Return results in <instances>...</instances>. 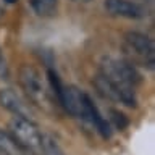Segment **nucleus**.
Instances as JSON below:
<instances>
[{"label":"nucleus","instance_id":"2eb2a0df","mask_svg":"<svg viewBox=\"0 0 155 155\" xmlns=\"http://www.w3.org/2000/svg\"><path fill=\"white\" fill-rule=\"evenodd\" d=\"M7 2H8V3H15L16 0H7Z\"/></svg>","mask_w":155,"mask_h":155},{"label":"nucleus","instance_id":"f257e3e1","mask_svg":"<svg viewBox=\"0 0 155 155\" xmlns=\"http://www.w3.org/2000/svg\"><path fill=\"white\" fill-rule=\"evenodd\" d=\"M18 79L21 84L24 94L34 105L47 108L50 105V92H48V84L45 78L36 66L32 65H23L19 68Z\"/></svg>","mask_w":155,"mask_h":155},{"label":"nucleus","instance_id":"39448f33","mask_svg":"<svg viewBox=\"0 0 155 155\" xmlns=\"http://www.w3.org/2000/svg\"><path fill=\"white\" fill-rule=\"evenodd\" d=\"M82 120L89 121L94 128L102 134V137H111V126L105 116H102L99 108L94 105V102L86 92H82Z\"/></svg>","mask_w":155,"mask_h":155},{"label":"nucleus","instance_id":"423d86ee","mask_svg":"<svg viewBox=\"0 0 155 155\" xmlns=\"http://www.w3.org/2000/svg\"><path fill=\"white\" fill-rule=\"evenodd\" d=\"M104 7L107 10V13H110L111 16H118V18L140 19L147 15L144 7H140L136 2H131V0H105Z\"/></svg>","mask_w":155,"mask_h":155},{"label":"nucleus","instance_id":"0eeeda50","mask_svg":"<svg viewBox=\"0 0 155 155\" xmlns=\"http://www.w3.org/2000/svg\"><path fill=\"white\" fill-rule=\"evenodd\" d=\"M0 105H2L5 110L12 111L15 116H21V118L32 120V111L29 110V107L24 104V100L13 89H10V87L0 89Z\"/></svg>","mask_w":155,"mask_h":155},{"label":"nucleus","instance_id":"4468645a","mask_svg":"<svg viewBox=\"0 0 155 155\" xmlns=\"http://www.w3.org/2000/svg\"><path fill=\"white\" fill-rule=\"evenodd\" d=\"M0 79H8V66L5 63V58L0 50Z\"/></svg>","mask_w":155,"mask_h":155},{"label":"nucleus","instance_id":"7ed1b4c3","mask_svg":"<svg viewBox=\"0 0 155 155\" xmlns=\"http://www.w3.org/2000/svg\"><path fill=\"white\" fill-rule=\"evenodd\" d=\"M10 136L19 147L26 152H41V139L42 134L32 120L13 116L8 124Z\"/></svg>","mask_w":155,"mask_h":155},{"label":"nucleus","instance_id":"a211bd4d","mask_svg":"<svg viewBox=\"0 0 155 155\" xmlns=\"http://www.w3.org/2000/svg\"><path fill=\"white\" fill-rule=\"evenodd\" d=\"M84 2H91V0H84Z\"/></svg>","mask_w":155,"mask_h":155},{"label":"nucleus","instance_id":"f3484780","mask_svg":"<svg viewBox=\"0 0 155 155\" xmlns=\"http://www.w3.org/2000/svg\"><path fill=\"white\" fill-rule=\"evenodd\" d=\"M0 155H5V153H3V152H2V150H0Z\"/></svg>","mask_w":155,"mask_h":155},{"label":"nucleus","instance_id":"9b49d317","mask_svg":"<svg viewBox=\"0 0 155 155\" xmlns=\"http://www.w3.org/2000/svg\"><path fill=\"white\" fill-rule=\"evenodd\" d=\"M41 152L42 155H65L57 139L50 134H42L41 139Z\"/></svg>","mask_w":155,"mask_h":155},{"label":"nucleus","instance_id":"6e6552de","mask_svg":"<svg viewBox=\"0 0 155 155\" xmlns=\"http://www.w3.org/2000/svg\"><path fill=\"white\" fill-rule=\"evenodd\" d=\"M58 104L65 108L70 115L82 118V92L78 91L74 86H65L58 97Z\"/></svg>","mask_w":155,"mask_h":155},{"label":"nucleus","instance_id":"1a4fd4ad","mask_svg":"<svg viewBox=\"0 0 155 155\" xmlns=\"http://www.w3.org/2000/svg\"><path fill=\"white\" fill-rule=\"evenodd\" d=\"M92 84H94L95 91L99 92L100 97H104V99L110 100V102H120L118 100V92H116V87L113 86V82H111L108 78H105L102 73L95 74V78L92 79Z\"/></svg>","mask_w":155,"mask_h":155},{"label":"nucleus","instance_id":"ddd939ff","mask_svg":"<svg viewBox=\"0 0 155 155\" xmlns=\"http://www.w3.org/2000/svg\"><path fill=\"white\" fill-rule=\"evenodd\" d=\"M108 115H110V121H108V123H111L116 129L123 131L126 126H128V118H126L124 113H121V111L115 110V108H110Z\"/></svg>","mask_w":155,"mask_h":155},{"label":"nucleus","instance_id":"dca6fc26","mask_svg":"<svg viewBox=\"0 0 155 155\" xmlns=\"http://www.w3.org/2000/svg\"><path fill=\"white\" fill-rule=\"evenodd\" d=\"M2 15H3V10H2V8H0V18H2Z\"/></svg>","mask_w":155,"mask_h":155},{"label":"nucleus","instance_id":"f8f14e48","mask_svg":"<svg viewBox=\"0 0 155 155\" xmlns=\"http://www.w3.org/2000/svg\"><path fill=\"white\" fill-rule=\"evenodd\" d=\"M0 150L5 155H19V150H23V149L15 142L13 137L8 133L0 129Z\"/></svg>","mask_w":155,"mask_h":155},{"label":"nucleus","instance_id":"9d476101","mask_svg":"<svg viewBox=\"0 0 155 155\" xmlns=\"http://www.w3.org/2000/svg\"><path fill=\"white\" fill-rule=\"evenodd\" d=\"M29 2L39 16H53L57 12V0H29Z\"/></svg>","mask_w":155,"mask_h":155},{"label":"nucleus","instance_id":"20e7f679","mask_svg":"<svg viewBox=\"0 0 155 155\" xmlns=\"http://www.w3.org/2000/svg\"><path fill=\"white\" fill-rule=\"evenodd\" d=\"M124 47L133 57V61H139L152 70L155 65V44L147 34L139 31H128L124 34Z\"/></svg>","mask_w":155,"mask_h":155},{"label":"nucleus","instance_id":"f03ea898","mask_svg":"<svg viewBox=\"0 0 155 155\" xmlns=\"http://www.w3.org/2000/svg\"><path fill=\"white\" fill-rule=\"evenodd\" d=\"M100 73L105 78L113 82V84H126L136 87L142 82V76L137 71L134 63L129 60H123V58H115V57H104L100 61Z\"/></svg>","mask_w":155,"mask_h":155}]
</instances>
